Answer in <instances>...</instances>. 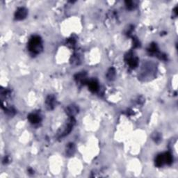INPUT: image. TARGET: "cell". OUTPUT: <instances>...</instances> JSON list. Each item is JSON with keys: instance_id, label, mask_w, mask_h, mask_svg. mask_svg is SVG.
Segmentation results:
<instances>
[{"instance_id": "1", "label": "cell", "mask_w": 178, "mask_h": 178, "mask_svg": "<svg viewBox=\"0 0 178 178\" xmlns=\"http://www.w3.org/2000/svg\"><path fill=\"white\" fill-rule=\"evenodd\" d=\"M28 48L31 53L38 54L43 50V43L42 40L39 36H34L31 38L28 43Z\"/></svg>"}, {"instance_id": "2", "label": "cell", "mask_w": 178, "mask_h": 178, "mask_svg": "<svg viewBox=\"0 0 178 178\" xmlns=\"http://www.w3.org/2000/svg\"><path fill=\"white\" fill-rule=\"evenodd\" d=\"M172 161V157L169 152L158 155L155 159V164L158 167L162 166L164 163L170 164Z\"/></svg>"}, {"instance_id": "3", "label": "cell", "mask_w": 178, "mask_h": 178, "mask_svg": "<svg viewBox=\"0 0 178 178\" xmlns=\"http://www.w3.org/2000/svg\"><path fill=\"white\" fill-rule=\"evenodd\" d=\"M74 124H75V120H74L73 116H70V119L68 120V122L67 123V124L65 126L64 129H63L60 133H59V137L63 138L65 137V136L68 135V134L72 131V128H73Z\"/></svg>"}, {"instance_id": "4", "label": "cell", "mask_w": 178, "mask_h": 178, "mask_svg": "<svg viewBox=\"0 0 178 178\" xmlns=\"http://www.w3.org/2000/svg\"><path fill=\"white\" fill-rule=\"evenodd\" d=\"M125 60H126L127 63H128V65H130V68H134L138 65L139 63V59L137 57H134V54L132 52H130L126 55L125 57Z\"/></svg>"}, {"instance_id": "5", "label": "cell", "mask_w": 178, "mask_h": 178, "mask_svg": "<svg viewBox=\"0 0 178 178\" xmlns=\"http://www.w3.org/2000/svg\"><path fill=\"white\" fill-rule=\"evenodd\" d=\"M27 15V10L24 7H20L15 13V19L17 20H22Z\"/></svg>"}, {"instance_id": "6", "label": "cell", "mask_w": 178, "mask_h": 178, "mask_svg": "<svg viewBox=\"0 0 178 178\" xmlns=\"http://www.w3.org/2000/svg\"><path fill=\"white\" fill-rule=\"evenodd\" d=\"M45 103H46V107L48 108V109H53L54 108V105H55V98H54L53 95H49L47 97Z\"/></svg>"}, {"instance_id": "7", "label": "cell", "mask_w": 178, "mask_h": 178, "mask_svg": "<svg viewBox=\"0 0 178 178\" xmlns=\"http://www.w3.org/2000/svg\"><path fill=\"white\" fill-rule=\"evenodd\" d=\"M87 84H88V88L90 89V91L95 93L97 92L99 89V85H98L97 82L95 80H91V81H88L86 82Z\"/></svg>"}, {"instance_id": "8", "label": "cell", "mask_w": 178, "mask_h": 178, "mask_svg": "<svg viewBox=\"0 0 178 178\" xmlns=\"http://www.w3.org/2000/svg\"><path fill=\"white\" fill-rule=\"evenodd\" d=\"M28 119L32 123L36 124V123H39L41 121V116L36 114H31L28 116Z\"/></svg>"}, {"instance_id": "9", "label": "cell", "mask_w": 178, "mask_h": 178, "mask_svg": "<svg viewBox=\"0 0 178 178\" xmlns=\"http://www.w3.org/2000/svg\"><path fill=\"white\" fill-rule=\"evenodd\" d=\"M66 113L70 116H73L78 113V108L74 105H70L67 107Z\"/></svg>"}, {"instance_id": "10", "label": "cell", "mask_w": 178, "mask_h": 178, "mask_svg": "<svg viewBox=\"0 0 178 178\" xmlns=\"http://www.w3.org/2000/svg\"><path fill=\"white\" fill-rule=\"evenodd\" d=\"M74 150H75V148H74V145L73 143H69L66 148V154L69 157H70V156L73 155Z\"/></svg>"}, {"instance_id": "11", "label": "cell", "mask_w": 178, "mask_h": 178, "mask_svg": "<svg viewBox=\"0 0 178 178\" xmlns=\"http://www.w3.org/2000/svg\"><path fill=\"white\" fill-rule=\"evenodd\" d=\"M115 74H116L115 69H114V68H111L109 70V71L107 74V76L109 80H112V79L115 77Z\"/></svg>"}, {"instance_id": "12", "label": "cell", "mask_w": 178, "mask_h": 178, "mask_svg": "<svg viewBox=\"0 0 178 178\" xmlns=\"http://www.w3.org/2000/svg\"><path fill=\"white\" fill-rule=\"evenodd\" d=\"M126 6L128 9H133L134 8V3L132 1H125Z\"/></svg>"}, {"instance_id": "13", "label": "cell", "mask_w": 178, "mask_h": 178, "mask_svg": "<svg viewBox=\"0 0 178 178\" xmlns=\"http://www.w3.org/2000/svg\"><path fill=\"white\" fill-rule=\"evenodd\" d=\"M154 141H156V142H159V141H161V137H160V135H159L158 134H156L155 135V137L153 138Z\"/></svg>"}, {"instance_id": "14", "label": "cell", "mask_w": 178, "mask_h": 178, "mask_svg": "<svg viewBox=\"0 0 178 178\" xmlns=\"http://www.w3.org/2000/svg\"><path fill=\"white\" fill-rule=\"evenodd\" d=\"M4 163H8V157H4Z\"/></svg>"}]
</instances>
